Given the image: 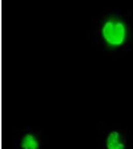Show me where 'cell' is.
Here are the masks:
<instances>
[{"instance_id": "1", "label": "cell", "mask_w": 133, "mask_h": 149, "mask_svg": "<svg viewBox=\"0 0 133 149\" xmlns=\"http://www.w3.org/2000/svg\"><path fill=\"white\" fill-rule=\"evenodd\" d=\"M101 33L108 46L116 48L123 46L128 39V26L121 19L112 17L106 19L102 24Z\"/></svg>"}, {"instance_id": "2", "label": "cell", "mask_w": 133, "mask_h": 149, "mask_svg": "<svg viewBox=\"0 0 133 149\" xmlns=\"http://www.w3.org/2000/svg\"><path fill=\"white\" fill-rule=\"evenodd\" d=\"M106 149H126V144L121 133L119 131L112 130L108 133L106 138Z\"/></svg>"}, {"instance_id": "3", "label": "cell", "mask_w": 133, "mask_h": 149, "mask_svg": "<svg viewBox=\"0 0 133 149\" xmlns=\"http://www.w3.org/2000/svg\"><path fill=\"white\" fill-rule=\"evenodd\" d=\"M21 147L22 149H39L40 144L38 138L34 134L29 133L22 137Z\"/></svg>"}]
</instances>
